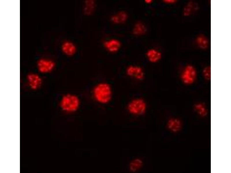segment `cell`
Instances as JSON below:
<instances>
[{
  "label": "cell",
  "instance_id": "obj_1",
  "mask_svg": "<svg viewBox=\"0 0 231 173\" xmlns=\"http://www.w3.org/2000/svg\"><path fill=\"white\" fill-rule=\"evenodd\" d=\"M92 93L95 99L98 103L105 104L111 100L112 91L111 86L108 83L100 82L94 87Z\"/></svg>",
  "mask_w": 231,
  "mask_h": 173
},
{
  "label": "cell",
  "instance_id": "obj_2",
  "mask_svg": "<svg viewBox=\"0 0 231 173\" xmlns=\"http://www.w3.org/2000/svg\"><path fill=\"white\" fill-rule=\"evenodd\" d=\"M59 103L60 107L63 111L71 113L78 110L80 105V101L76 95L67 94L61 97Z\"/></svg>",
  "mask_w": 231,
  "mask_h": 173
},
{
  "label": "cell",
  "instance_id": "obj_3",
  "mask_svg": "<svg viewBox=\"0 0 231 173\" xmlns=\"http://www.w3.org/2000/svg\"><path fill=\"white\" fill-rule=\"evenodd\" d=\"M127 109L131 114L137 116H140L145 112L147 105L146 102L141 98H136L131 100L128 103Z\"/></svg>",
  "mask_w": 231,
  "mask_h": 173
},
{
  "label": "cell",
  "instance_id": "obj_4",
  "mask_svg": "<svg viewBox=\"0 0 231 173\" xmlns=\"http://www.w3.org/2000/svg\"><path fill=\"white\" fill-rule=\"evenodd\" d=\"M195 69L192 66H187L182 71L181 78L182 82L186 84H192L195 81L197 75Z\"/></svg>",
  "mask_w": 231,
  "mask_h": 173
},
{
  "label": "cell",
  "instance_id": "obj_5",
  "mask_svg": "<svg viewBox=\"0 0 231 173\" xmlns=\"http://www.w3.org/2000/svg\"><path fill=\"white\" fill-rule=\"evenodd\" d=\"M37 66L39 72L42 74H47L53 70L55 67V63L52 60L42 58L38 61Z\"/></svg>",
  "mask_w": 231,
  "mask_h": 173
},
{
  "label": "cell",
  "instance_id": "obj_6",
  "mask_svg": "<svg viewBox=\"0 0 231 173\" xmlns=\"http://www.w3.org/2000/svg\"><path fill=\"white\" fill-rule=\"evenodd\" d=\"M126 72L128 76L137 80H142L144 76L143 69L138 66L131 65L128 66L126 69Z\"/></svg>",
  "mask_w": 231,
  "mask_h": 173
},
{
  "label": "cell",
  "instance_id": "obj_7",
  "mask_svg": "<svg viewBox=\"0 0 231 173\" xmlns=\"http://www.w3.org/2000/svg\"><path fill=\"white\" fill-rule=\"evenodd\" d=\"M27 81L29 86L31 89L36 90L40 86L42 80L40 76L38 74L31 73L29 74L27 77Z\"/></svg>",
  "mask_w": 231,
  "mask_h": 173
},
{
  "label": "cell",
  "instance_id": "obj_8",
  "mask_svg": "<svg viewBox=\"0 0 231 173\" xmlns=\"http://www.w3.org/2000/svg\"><path fill=\"white\" fill-rule=\"evenodd\" d=\"M61 49L64 54L69 56H73L77 51L76 46L73 43L70 41L64 42L62 45Z\"/></svg>",
  "mask_w": 231,
  "mask_h": 173
},
{
  "label": "cell",
  "instance_id": "obj_9",
  "mask_svg": "<svg viewBox=\"0 0 231 173\" xmlns=\"http://www.w3.org/2000/svg\"><path fill=\"white\" fill-rule=\"evenodd\" d=\"M103 45L108 51L111 52H115L120 49L121 43L119 41L116 39H112L105 41Z\"/></svg>",
  "mask_w": 231,
  "mask_h": 173
},
{
  "label": "cell",
  "instance_id": "obj_10",
  "mask_svg": "<svg viewBox=\"0 0 231 173\" xmlns=\"http://www.w3.org/2000/svg\"><path fill=\"white\" fill-rule=\"evenodd\" d=\"M146 55L148 61L152 63L158 62L162 57L161 53L154 49H150L148 50L146 52Z\"/></svg>",
  "mask_w": 231,
  "mask_h": 173
},
{
  "label": "cell",
  "instance_id": "obj_11",
  "mask_svg": "<svg viewBox=\"0 0 231 173\" xmlns=\"http://www.w3.org/2000/svg\"><path fill=\"white\" fill-rule=\"evenodd\" d=\"M127 18L128 15L126 12L121 11L113 15L111 18V20L115 24H120L125 22Z\"/></svg>",
  "mask_w": 231,
  "mask_h": 173
},
{
  "label": "cell",
  "instance_id": "obj_12",
  "mask_svg": "<svg viewBox=\"0 0 231 173\" xmlns=\"http://www.w3.org/2000/svg\"><path fill=\"white\" fill-rule=\"evenodd\" d=\"M146 31V27L141 22H138L134 25L133 30V33L136 35H141L144 34Z\"/></svg>",
  "mask_w": 231,
  "mask_h": 173
},
{
  "label": "cell",
  "instance_id": "obj_13",
  "mask_svg": "<svg viewBox=\"0 0 231 173\" xmlns=\"http://www.w3.org/2000/svg\"><path fill=\"white\" fill-rule=\"evenodd\" d=\"M143 162L142 160L139 158H136L131 161L129 164L130 170L132 172H137L142 167Z\"/></svg>",
  "mask_w": 231,
  "mask_h": 173
},
{
  "label": "cell",
  "instance_id": "obj_14",
  "mask_svg": "<svg viewBox=\"0 0 231 173\" xmlns=\"http://www.w3.org/2000/svg\"><path fill=\"white\" fill-rule=\"evenodd\" d=\"M95 2L93 0H86L85 1L83 11L85 14L87 15L92 14L95 7Z\"/></svg>",
  "mask_w": 231,
  "mask_h": 173
},
{
  "label": "cell",
  "instance_id": "obj_15",
  "mask_svg": "<svg viewBox=\"0 0 231 173\" xmlns=\"http://www.w3.org/2000/svg\"><path fill=\"white\" fill-rule=\"evenodd\" d=\"M196 42L198 45L201 48H206L208 46V41L205 36L201 35L197 37Z\"/></svg>",
  "mask_w": 231,
  "mask_h": 173
},
{
  "label": "cell",
  "instance_id": "obj_16",
  "mask_svg": "<svg viewBox=\"0 0 231 173\" xmlns=\"http://www.w3.org/2000/svg\"><path fill=\"white\" fill-rule=\"evenodd\" d=\"M209 69L210 68L208 69V68H206V69L205 70H204V75H205L206 76H207V77H208V75L210 76V71L209 70V71H208Z\"/></svg>",
  "mask_w": 231,
  "mask_h": 173
},
{
  "label": "cell",
  "instance_id": "obj_17",
  "mask_svg": "<svg viewBox=\"0 0 231 173\" xmlns=\"http://www.w3.org/2000/svg\"><path fill=\"white\" fill-rule=\"evenodd\" d=\"M164 1L167 3H173L175 2V1L173 0H164Z\"/></svg>",
  "mask_w": 231,
  "mask_h": 173
},
{
  "label": "cell",
  "instance_id": "obj_18",
  "mask_svg": "<svg viewBox=\"0 0 231 173\" xmlns=\"http://www.w3.org/2000/svg\"><path fill=\"white\" fill-rule=\"evenodd\" d=\"M145 2L147 4H150L152 2V0H145Z\"/></svg>",
  "mask_w": 231,
  "mask_h": 173
}]
</instances>
